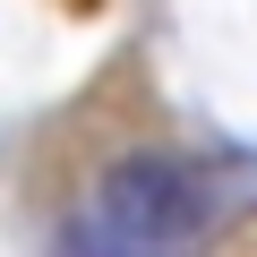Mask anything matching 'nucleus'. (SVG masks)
Instances as JSON below:
<instances>
[{"instance_id": "1", "label": "nucleus", "mask_w": 257, "mask_h": 257, "mask_svg": "<svg viewBox=\"0 0 257 257\" xmlns=\"http://www.w3.org/2000/svg\"><path fill=\"white\" fill-rule=\"evenodd\" d=\"M206 231V180L180 155H120L94 197L69 214V257H172Z\"/></svg>"}]
</instances>
